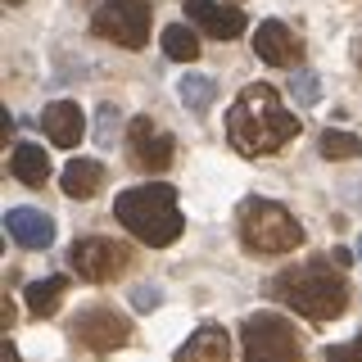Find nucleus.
Instances as JSON below:
<instances>
[{
  "instance_id": "4be33fe9",
  "label": "nucleus",
  "mask_w": 362,
  "mask_h": 362,
  "mask_svg": "<svg viewBox=\"0 0 362 362\" xmlns=\"http://www.w3.org/2000/svg\"><path fill=\"white\" fill-rule=\"evenodd\" d=\"M132 303H136V313H150V308L163 303V290H158V286H136L132 290Z\"/></svg>"
},
{
  "instance_id": "0eeeda50",
  "label": "nucleus",
  "mask_w": 362,
  "mask_h": 362,
  "mask_svg": "<svg viewBox=\"0 0 362 362\" xmlns=\"http://www.w3.org/2000/svg\"><path fill=\"white\" fill-rule=\"evenodd\" d=\"M68 263L82 281H95V286H105V281L122 276V272L132 267V249L109 240V235H86V240L73 245V254H68Z\"/></svg>"
},
{
  "instance_id": "9b49d317",
  "label": "nucleus",
  "mask_w": 362,
  "mask_h": 362,
  "mask_svg": "<svg viewBox=\"0 0 362 362\" xmlns=\"http://www.w3.org/2000/svg\"><path fill=\"white\" fill-rule=\"evenodd\" d=\"M254 54L272 68H294L303 59V41L294 37L286 23L267 18V23H258V32H254Z\"/></svg>"
},
{
  "instance_id": "a211bd4d",
  "label": "nucleus",
  "mask_w": 362,
  "mask_h": 362,
  "mask_svg": "<svg viewBox=\"0 0 362 362\" xmlns=\"http://www.w3.org/2000/svg\"><path fill=\"white\" fill-rule=\"evenodd\" d=\"M163 54L177 59V64H195L199 59V37L186 23H173V28H163Z\"/></svg>"
},
{
  "instance_id": "20e7f679",
  "label": "nucleus",
  "mask_w": 362,
  "mask_h": 362,
  "mask_svg": "<svg viewBox=\"0 0 362 362\" xmlns=\"http://www.w3.org/2000/svg\"><path fill=\"white\" fill-rule=\"evenodd\" d=\"M240 240L249 254L272 258V254H294L303 245V226L294 222L290 209L276 199H245L240 204Z\"/></svg>"
},
{
  "instance_id": "c85d7f7f",
  "label": "nucleus",
  "mask_w": 362,
  "mask_h": 362,
  "mask_svg": "<svg viewBox=\"0 0 362 362\" xmlns=\"http://www.w3.org/2000/svg\"><path fill=\"white\" fill-rule=\"evenodd\" d=\"M9 5H18V0H9Z\"/></svg>"
},
{
  "instance_id": "bb28decb",
  "label": "nucleus",
  "mask_w": 362,
  "mask_h": 362,
  "mask_svg": "<svg viewBox=\"0 0 362 362\" xmlns=\"http://www.w3.org/2000/svg\"><path fill=\"white\" fill-rule=\"evenodd\" d=\"M5 362H18V349L14 344H5Z\"/></svg>"
},
{
  "instance_id": "1a4fd4ad",
  "label": "nucleus",
  "mask_w": 362,
  "mask_h": 362,
  "mask_svg": "<svg viewBox=\"0 0 362 362\" xmlns=\"http://www.w3.org/2000/svg\"><path fill=\"white\" fill-rule=\"evenodd\" d=\"M127 145H132L136 168H145V173H163V168L173 163V154H177V141H173L168 132H158L150 118H136V122H132Z\"/></svg>"
},
{
  "instance_id": "6ab92c4d",
  "label": "nucleus",
  "mask_w": 362,
  "mask_h": 362,
  "mask_svg": "<svg viewBox=\"0 0 362 362\" xmlns=\"http://www.w3.org/2000/svg\"><path fill=\"white\" fill-rule=\"evenodd\" d=\"M213 95H218V82H213V77H199V73L181 77V105H186V109L204 113V109L213 105Z\"/></svg>"
},
{
  "instance_id": "5701e85b",
  "label": "nucleus",
  "mask_w": 362,
  "mask_h": 362,
  "mask_svg": "<svg viewBox=\"0 0 362 362\" xmlns=\"http://www.w3.org/2000/svg\"><path fill=\"white\" fill-rule=\"evenodd\" d=\"M326 362H362V335L349 339V344H335L331 354H326Z\"/></svg>"
},
{
  "instance_id": "ddd939ff",
  "label": "nucleus",
  "mask_w": 362,
  "mask_h": 362,
  "mask_svg": "<svg viewBox=\"0 0 362 362\" xmlns=\"http://www.w3.org/2000/svg\"><path fill=\"white\" fill-rule=\"evenodd\" d=\"M5 231H9V240L23 245V249H45L54 240V222H50V213H41V209H9Z\"/></svg>"
},
{
  "instance_id": "b1692460",
  "label": "nucleus",
  "mask_w": 362,
  "mask_h": 362,
  "mask_svg": "<svg viewBox=\"0 0 362 362\" xmlns=\"http://www.w3.org/2000/svg\"><path fill=\"white\" fill-rule=\"evenodd\" d=\"M118 118H122V113L113 109V105H105V109H100V141H109V136H113V127H118Z\"/></svg>"
},
{
  "instance_id": "f03ea898",
  "label": "nucleus",
  "mask_w": 362,
  "mask_h": 362,
  "mask_svg": "<svg viewBox=\"0 0 362 362\" xmlns=\"http://www.w3.org/2000/svg\"><path fill=\"white\" fill-rule=\"evenodd\" d=\"M272 294H276L281 303H290L299 317H308V322H331L349 308V281L339 263H299V267H286L276 281H272Z\"/></svg>"
},
{
  "instance_id": "4468645a",
  "label": "nucleus",
  "mask_w": 362,
  "mask_h": 362,
  "mask_svg": "<svg viewBox=\"0 0 362 362\" xmlns=\"http://www.w3.org/2000/svg\"><path fill=\"white\" fill-rule=\"evenodd\" d=\"M231 358V339H226L222 326H199L186 344L177 349L173 362H226Z\"/></svg>"
},
{
  "instance_id": "393cba45",
  "label": "nucleus",
  "mask_w": 362,
  "mask_h": 362,
  "mask_svg": "<svg viewBox=\"0 0 362 362\" xmlns=\"http://www.w3.org/2000/svg\"><path fill=\"white\" fill-rule=\"evenodd\" d=\"M344 199L354 204V209H362V177H349L344 181Z\"/></svg>"
},
{
  "instance_id": "aec40b11",
  "label": "nucleus",
  "mask_w": 362,
  "mask_h": 362,
  "mask_svg": "<svg viewBox=\"0 0 362 362\" xmlns=\"http://www.w3.org/2000/svg\"><path fill=\"white\" fill-rule=\"evenodd\" d=\"M362 141L354 132H322V158H358Z\"/></svg>"
},
{
  "instance_id": "dca6fc26",
  "label": "nucleus",
  "mask_w": 362,
  "mask_h": 362,
  "mask_svg": "<svg viewBox=\"0 0 362 362\" xmlns=\"http://www.w3.org/2000/svg\"><path fill=\"white\" fill-rule=\"evenodd\" d=\"M9 173H14V181H23V186H45V181H50V154H45L41 145L23 141V145H14V154H9Z\"/></svg>"
},
{
  "instance_id": "cd10ccee",
  "label": "nucleus",
  "mask_w": 362,
  "mask_h": 362,
  "mask_svg": "<svg viewBox=\"0 0 362 362\" xmlns=\"http://www.w3.org/2000/svg\"><path fill=\"white\" fill-rule=\"evenodd\" d=\"M358 258H362V240H358Z\"/></svg>"
},
{
  "instance_id": "9d476101",
  "label": "nucleus",
  "mask_w": 362,
  "mask_h": 362,
  "mask_svg": "<svg viewBox=\"0 0 362 362\" xmlns=\"http://www.w3.org/2000/svg\"><path fill=\"white\" fill-rule=\"evenodd\" d=\"M186 18L218 41H235L245 32V9L226 5V0H186Z\"/></svg>"
},
{
  "instance_id": "f8f14e48",
  "label": "nucleus",
  "mask_w": 362,
  "mask_h": 362,
  "mask_svg": "<svg viewBox=\"0 0 362 362\" xmlns=\"http://www.w3.org/2000/svg\"><path fill=\"white\" fill-rule=\"evenodd\" d=\"M41 132L50 136V145L73 150V145L82 141V132H86V118H82V109H77L73 100H54V105L41 109Z\"/></svg>"
},
{
  "instance_id": "f257e3e1",
  "label": "nucleus",
  "mask_w": 362,
  "mask_h": 362,
  "mask_svg": "<svg viewBox=\"0 0 362 362\" xmlns=\"http://www.w3.org/2000/svg\"><path fill=\"white\" fill-rule=\"evenodd\" d=\"M226 136L245 158L276 154L281 145H290L299 136V118L281 105V95L267 82H249L226 113Z\"/></svg>"
},
{
  "instance_id": "7ed1b4c3",
  "label": "nucleus",
  "mask_w": 362,
  "mask_h": 362,
  "mask_svg": "<svg viewBox=\"0 0 362 362\" xmlns=\"http://www.w3.org/2000/svg\"><path fill=\"white\" fill-rule=\"evenodd\" d=\"M113 218L150 249L173 245L177 235L186 231V218L177 213V190L168 186V181H150V186L122 190V195L113 199Z\"/></svg>"
},
{
  "instance_id": "f3484780",
  "label": "nucleus",
  "mask_w": 362,
  "mask_h": 362,
  "mask_svg": "<svg viewBox=\"0 0 362 362\" xmlns=\"http://www.w3.org/2000/svg\"><path fill=\"white\" fill-rule=\"evenodd\" d=\"M64 294H68V281L64 276H45V281H32V286L23 290V299H28V313L32 317H54V313H59V303H64Z\"/></svg>"
},
{
  "instance_id": "a878e982",
  "label": "nucleus",
  "mask_w": 362,
  "mask_h": 362,
  "mask_svg": "<svg viewBox=\"0 0 362 362\" xmlns=\"http://www.w3.org/2000/svg\"><path fill=\"white\" fill-rule=\"evenodd\" d=\"M0 322H5V326H14V303H9V299L0 303Z\"/></svg>"
},
{
  "instance_id": "39448f33",
  "label": "nucleus",
  "mask_w": 362,
  "mask_h": 362,
  "mask_svg": "<svg viewBox=\"0 0 362 362\" xmlns=\"http://www.w3.org/2000/svg\"><path fill=\"white\" fill-rule=\"evenodd\" d=\"M245 362H303V339L276 313H254L240 326Z\"/></svg>"
},
{
  "instance_id": "423d86ee",
  "label": "nucleus",
  "mask_w": 362,
  "mask_h": 362,
  "mask_svg": "<svg viewBox=\"0 0 362 362\" xmlns=\"http://www.w3.org/2000/svg\"><path fill=\"white\" fill-rule=\"evenodd\" d=\"M150 23H154L150 0H105L90 18V32L122 45V50H141L150 41Z\"/></svg>"
},
{
  "instance_id": "2eb2a0df",
  "label": "nucleus",
  "mask_w": 362,
  "mask_h": 362,
  "mask_svg": "<svg viewBox=\"0 0 362 362\" xmlns=\"http://www.w3.org/2000/svg\"><path fill=\"white\" fill-rule=\"evenodd\" d=\"M64 195L68 199H95L100 186H105V163H95V158H73V163L64 168Z\"/></svg>"
},
{
  "instance_id": "412c9836",
  "label": "nucleus",
  "mask_w": 362,
  "mask_h": 362,
  "mask_svg": "<svg viewBox=\"0 0 362 362\" xmlns=\"http://www.w3.org/2000/svg\"><path fill=\"white\" fill-rule=\"evenodd\" d=\"M290 86H294V100H299V105H313L317 90H322V86H317V73H308V68H299Z\"/></svg>"
},
{
  "instance_id": "6e6552de",
  "label": "nucleus",
  "mask_w": 362,
  "mask_h": 362,
  "mask_svg": "<svg viewBox=\"0 0 362 362\" xmlns=\"http://www.w3.org/2000/svg\"><path fill=\"white\" fill-rule=\"evenodd\" d=\"M73 335H77L82 349H90V354H113V349H122L132 339V322L118 308H109V303H95V308L77 313Z\"/></svg>"
}]
</instances>
